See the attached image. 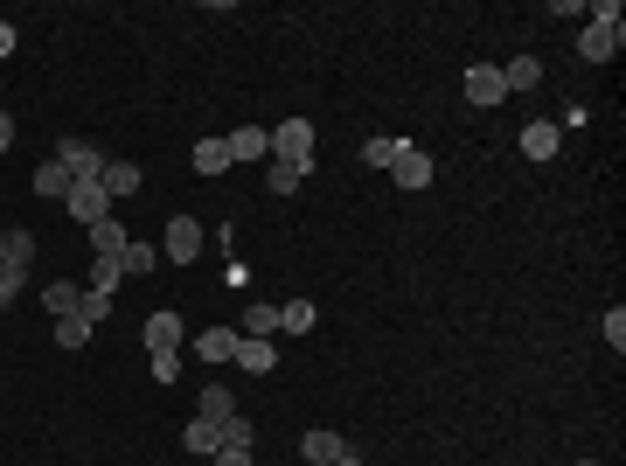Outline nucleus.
<instances>
[{"instance_id": "c756f323", "label": "nucleus", "mask_w": 626, "mask_h": 466, "mask_svg": "<svg viewBox=\"0 0 626 466\" xmlns=\"http://www.w3.org/2000/svg\"><path fill=\"white\" fill-rule=\"evenodd\" d=\"M56 341H63V348H84V341H91V320H84V313H63V320H56Z\"/></svg>"}, {"instance_id": "20e7f679", "label": "nucleus", "mask_w": 626, "mask_h": 466, "mask_svg": "<svg viewBox=\"0 0 626 466\" xmlns=\"http://www.w3.org/2000/svg\"><path fill=\"white\" fill-rule=\"evenodd\" d=\"M160 244H167V265H195V258H202V223H195V216H174Z\"/></svg>"}, {"instance_id": "6ab92c4d", "label": "nucleus", "mask_w": 626, "mask_h": 466, "mask_svg": "<svg viewBox=\"0 0 626 466\" xmlns=\"http://www.w3.org/2000/svg\"><path fill=\"white\" fill-rule=\"evenodd\" d=\"M147 348H154V355H174V348H181V320H174V313H154V320H147Z\"/></svg>"}, {"instance_id": "72a5a7b5", "label": "nucleus", "mask_w": 626, "mask_h": 466, "mask_svg": "<svg viewBox=\"0 0 626 466\" xmlns=\"http://www.w3.org/2000/svg\"><path fill=\"white\" fill-rule=\"evenodd\" d=\"M181 376V355H154V383H174Z\"/></svg>"}, {"instance_id": "9b49d317", "label": "nucleus", "mask_w": 626, "mask_h": 466, "mask_svg": "<svg viewBox=\"0 0 626 466\" xmlns=\"http://www.w3.org/2000/svg\"><path fill=\"white\" fill-rule=\"evenodd\" d=\"M195 355H202V362H216V369H223V362H230V355H237V327H202V334H195Z\"/></svg>"}, {"instance_id": "412c9836", "label": "nucleus", "mask_w": 626, "mask_h": 466, "mask_svg": "<svg viewBox=\"0 0 626 466\" xmlns=\"http://www.w3.org/2000/svg\"><path fill=\"white\" fill-rule=\"evenodd\" d=\"M195 418H209V425H223V418H237V397H230L223 383H209V390H202V404H195Z\"/></svg>"}, {"instance_id": "4468645a", "label": "nucleus", "mask_w": 626, "mask_h": 466, "mask_svg": "<svg viewBox=\"0 0 626 466\" xmlns=\"http://www.w3.org/2000/svg\"><path fill=\"white\" fill-rule=\"evenodd\" d=\"M70 188H77V181H70V167H63L56 154H49L42 167H35V195H49V202H63Z\"/></svg>"}, {"instance_id": "ddd939ff", "label": "nucleus", "mask_w": 626, "mask_h": 466, "mask_svg": "<svg viewBox=\"0 0 626 466\" xmlns=\"http://www.w3.org/2000/svg\"><path fill=\"white\" fill-rule=\"evenodd\" d=\"M140 181H147L140 160H105V195H112V202H119V195H140Z\"/></svg>"}, {"instance_id": "b1692460", "label": "nucleus", "mask_w": 626, "mask_h": 466, "mask_svg": "<svg viewBox=\"0 0 626 466\" xmlns=\"http://www.w3.org/2000/svg\"><path fill=\"white\" fill-rule=\"evenodd\" d=\"M195 174H230V147H223V140H195Z\"/></svg>"}, {"instance_id": "f3484780", "label": "nucleus", "mask_w": 626, "mask_h": 466, "mask_svg": "<svg viewBox=\"0 0 626 466\" xmlns=\"http://www.w3.org/2000/svg\"><path fill=\"white\" fill-rule=\"evenodd\" d=\"M84 237H91V258H119V251H126V244H133V237H126V230H119V223H112V216H105V223H91V230H84Z\"/></svg>"}, {"instance_id": "f257e3e1", "label": "nucleus", "mask_w": 626, "mask_h": 466, "mask_svg": "<svg viewBox=\"0 0 626 466\" xmlns=\"http://www.w3.org/2000/svg\"><path fill=\"white\" fill-rule=\"evenodd\" d=\"M620 49H626V14H620V0H599L592 21H585V35H578V56L585 63H613Z\"/></svg>"}, {"instance_id": "1a4fd4ad", "label": "nucleus", "mask_w": 626, "mask_h": 466, "mask_svg": "<svg viewBox=\"0 0 626 466\" xmlns=\"http://www.w3.org/2000/svg\"><path fill=\"white\" fill-rule=\"evenodd\" d=\"M237 369H251V376H272L279 369V341H251V334H237V355H230Z\"/></svg>"}, {"instance_id": "f03ea898", "label": "nucleus", "mask_w": 626, "mask_h": 466, "mask_svg": "<svg viewBox=\"0 0 626 466\" xmlns=\"http://www.w3.org/2000/svg\"><path fill=\"white\" fill-rule=\"evenodd\" d=\"M56 160L70 167V181H77V188H105V154H98L91 140H77V133H70V140H56Z\"/></svg>"}, {"instance_id": "393cba45", "label": "nucleus", "mask_w": 626, "mask_h": 466, "mask_svg": "<svg viewBox=\"0 0 626 466\" xmlns=\"http://www.w3.org/2000/svg\"><path fill=\"white\" fill-rule=\"evenodd\" d=\"M251 439H258V425L237 411V418H223V446H216V453H251Z\"/></svg>"}, {"instance_id": "5701e85b", "label": "nucleus", "mask_w": 626, "mask_h": 466, "mask_svg": "<svg viewBox=\"0 0 626 466\" xmlns=\"http://www.w3.org/2000/svg\"><path fill=\"white\" fill-rule=\"evenodd\" d=\"M300 453H307L313 466H334L341 453H348V439H334V432H307V439H300Z\"/></svg>"}, {"instance_id": "9d476101", "label": "nucleus", "mask_w": 626, "mask_h": 466, "mask_svg": "<svg viewBox=\"0 0 626 466\" xmlns=\"http://www.w3.org/2000/svg\"><path fill=\"white\" fill-rule=\"evenodd\" d=\"M557 140H564L557 119H529V126H522V154L529 160H557Z\"/></svg>"}, {"instance_id": "cd10ccee", "label": "nucleus", "mask_w": 626, "mask_h": 466, "mask_svg": "<svg viewBox=\"0 0 626 466\" xmlns=\"http://www.w3.org/2000/svg\"><path fill=\"white\" fill-rule=\"evenodd\" d=\"M119 279H126L119 258H91V286H84V293H119Z\"/></svg>"}, {"instance_id": "e433bc0d", "label": "nucleus", "mask_w": 626, "mask_h": 466, "mask_svg": "<svg viewBox=\"0 0 626 466\" xmlns=\"http://www.w3.org/2000/svg\"><path fill=\"white\" fill-rule=\"evenodd\" d=\"M216 466H251V453H216Z\"/></svg>"}, {"instance_id": "6e6552de", "label": "nucleus", "mask_w": 626, "mask_h": 466, "mask_svg": "<svg viewBox=\"0 0 626 466\" xmlns=\"http://www.w3.org/2000/svg\"><path fill=\"white\" fill-rule=\"evenodd\" d=\"M63 209L91 230V223H105V216H112V195H105V188H70V195H63Z\"/></svg>"}, {"instance_id": "a211bd4d", "label": "nucleus", "mask_w": 626, "mask_h": 466, "mask_svg": "<svg viewBox=\"0 0 626 466\" xmlns=\"http://www.w3.org/2000/svg\"><path fill=\"white\" fill-rule=\"evenodd\" d=\"M77 300H84V286H70V279H49V286H42V307H49V320L77 313Z\"/></svg>"}, {"instance_id": "4c0bfd02", "label": "nucleus", "mask_w": 626, "mask_h": 466, "mask_svg": "<svg viewBox=\"0 0 626 466\" xmlns=\"http://www.w3.org/2000/svg\"><path fill=\"white\" fill-rule=\"evenodd\" d=\"M334 466H362V460H355V446H348V453H341V460H334Z\"/></svg>"}, {"instance_id": "bb28decb", "label": "nucleus", "mask_w": 626, "mask_h": 466, "mask_svg": "<svg viewBox=\"0 0 626 466\" xmlns=\"http://www.w3.org/2000/svg\"><path fill=\"white\" fill-rule=\"evenodd\" d=\"M404 147H411V140H404V133H376V140H369V147H362V160H369V167H390V160L404 154Z\"/></svg>"}, {"instance_id": "dca6fc26", "label": "nucleus", "mask_w": 626, "mask_h": 466, "mask_svg": "<svg viewBox=\"0 0 626 466\" xmlns=\"http://www.w3.org/2000/svg\"><path fill=\"white\" fill-rule=\"evenodd\" d=\"M501 84H508V91H536V84H543V56H529V49H522V56L501 70Z\"/></svg>"}, {"instance_id": "7ed1b4c3", "label": "nucleus", "mask_w": 626, "mask_h": 466, "mask_svg": "<svg viewBox=\"0 0 626 466\" xmlns=\"http://www.w3.org/2000/svg\"><path fill=\"white\" fill-rule=\"evenodd\" d=\"M272 160H293V167H307V174H313V119H279V133H272Z\"/></svg>"}, {"instance_id": "f704fd0d", "label": "nucleus", "mask_w": 626, "mask_h": 466, "mask_svg": "<svg viewBox=\"0 0 626 466\" xmlns=\"http://www.w3.org/2000/svg\"><path fill=\"white\" fill-rule=\"evenodd\" d=\"M14 42H21V35H14V28L0 21V56H14Z\"/></svg>"}, {"instance_id": "c85d7f7f", "label": "nucleus", "mask_w": 626, "mask_h": 466, "mask_svg": "<svg viewBox=\"0 0 626 466\" xmlns=\"http://www.w3.org/2000/svg\"><path fill=\"white\" fill-rule=\"evenodd\" d=\"M119 265H126V279H147V272L160 265V251H154V244H126V251H119Z\"/></svg>"}, {"instance_id": "423d86ee", "label": "nucleus", "mask_w": 626, "mask_h": 466, "mask_svg": "<svg viewBox=\"0 0 626 466\" xmlns=\"http://www.w3.org/2000/svg\"><path fill=\"white\" fill-rule=\"evenodd\" d=\"M390 181L397 188H432V154L425 147H404V154L390 160Z\"/></svg>"}, {"instance_id": "473e14b6", "label": "nucleus", "mask_w": 626, "mask_h": 466, "mask_svg": "<svg viewBox=\"0 0 626 466\" xmlns=\"http://www.w3.org/2000/svg\"><path fill=\"white\" fill-rule=\"evenodd\" d=\"M606 341H613V355H626V307L606 313Z\"/></svg>"}, {"instance_id": "39448f33", "label": "nucleus", "mask_w": 626, "mask_h": 466, "mask_svg": "<svg viewBox=\"0 0 626 466\" xmlns=\"http://www.w3.org/2000/svg\"><path fill=\"white\" fill-rule=\"evenodd\" d=\"M460 91H467V105H501V98H508V84H501V63H473Z\"/></svg>"}, {"instance_id": "0eeeda50", "label": "nucleus", "mask_w": 626, "mask_h": 466, "mask_svg": "<svg viewBox=\"0 0 626 466\" xmlns=\"http://www.w3.org/2000/svg\"><path fill=\"white\" fill-rule=\"evenodd\" d=\"M223 147H230V167H244V160H272V133H265V126H237Z\"/></svg>"}, {"instance_id": "a878e982", "label": "nucleus", "mask_w": 626, "mask_h": 466, "mask_svg": "<svg viewBox=\"0 0 626 466\" xmlns=\"http://www.w3.org/2000/svg\"><path fill=\"white\" fill-rule=\"evenodd\" d=\"M313 320H320L313 300H286V307H279V334H313Z\"/></svg>"}, {"instance_id": "7c9ffc66", "label": "nucleus", "mask_w": 626, "mask_h": 466, "mask_svg": "<svg viewBox=\"0 0 626 466\" xmlns=\"http://www.w3.org/2000/svg\"><path fill=\"white\" fill-rule=\"evenodd\" d=\"M77 313H84V320H91V327H98V320H105V313H112V293H84V300H77Z\"/></svg>"}, {"instance_id": "2eb2a0df", "label": "nucleus", "mask_w": 626, "mask_h": 466, "mask_svg": "<svg viewBox=\"0 0 626 466\" xmlns=\"http://www.w3.org/2000/svg\"><path fill=\"white\" fill-rule=\"evenodd\" d=\"M237 334H251V341H272V334H279V307H272V300H251Z\"/></svg>"}, {"instance_id": "c9c22d12", "label": "nucleus", "mask_w": 626, "mask_h": 466, "mask_svg": "<svg viewBox=\"0 0 626 466\" xmlns=\"http://www.w3.org/2000/svg\"><path fill=\"white\" fill-rule=\"evenodd\" d=\"M7 147H14V119L0 112V154H7Z\"/></svg>"}, {"instance_id": "58836bf2", "label": "nucleus", "mask_w": 626, "mask_h": 466, "mask_svg": "<svg viewBox=\"0 0 626 466\" xmlns=\"http://www.w3.org/2000/svg\"><path fill=\"white\" fill-rule=\"evenodd\" d=\"M578 466H599V460H578Z\"/></svg>"}, {"instance_id": "2f4dec72", "label": "nucleus", "mask_w": 626, "mask_h": 466, "mask_svg": "<svg viewBox=\"0 0 626 466\" xmlns=\"http://www.w3.org/2000/svg\"><path fill=\"white\" fill-rule=\"evenodd\" d=\"M21 286H28V272H0V313L21 300Z\"/></svg>"}, {"instance_id": "4be33fe9", "label": "nucleus", "mask_w": 626, "mask_h": 466, "mask_svg": "<svg viewBox=\"0 0 626 466\" xmlns=\"http://www.w3.org/2000/svg\"><path fill=\"white\" fill-rule=\"evenodd\" d=\"M181 446H188V453H202V460H216V446H223V425H209V418H195V425L181 432Z\"/></svg>"}, {"instance_id": "aec40b11", "label": "nucleus", "mask_w": 626, "mask_h": 466, "mask_svg": "<svg viewBox=\"0 0 626 466\" xmlns=\"http://www.w3.org/2000/svg\"><path fill=\"white\" fill-rule=\"evenodd\" d=\"M300 181H307V167H293V160H265V188H272V195H300Z\"/></svg>"}, {"instance_id": "f8f14e48", "label": "nucleus", "mask_w": 626, "mask_h": 466, "mask_svg": "<svg viewBox=\"0 0 626 466\" xmlns=\"http://www.w3.org/2000/svg\"><path fill=\"white\" fill-rule=\"evenodd\" d=\"M35 265V230H7L0 237V272H28Z\"/></svg>"}]
</instances>
